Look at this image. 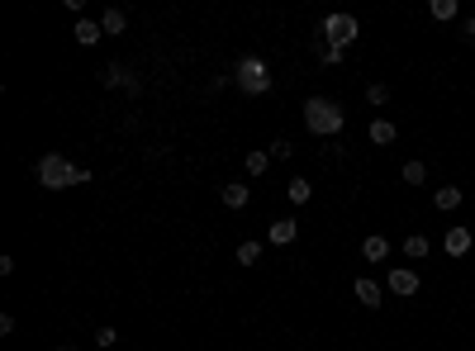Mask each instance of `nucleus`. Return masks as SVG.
<instances>
[{
  "label": "nucleus",
  "instance_id": "nucleus-9",
  "mask_svg": "<svg viewBox=\"0 0 475 351\" xmlns=\"http://www.w3.org/2000/svg\"><path fill=\"white\" fill-rule=\"evenodd\" d=\"M362 256H366V261H385V256H390V238H380V233H371V238L362 242Z\"/></svg>",
  "mask_w": 475,
  "mask_h": 351
},
{
  "label": "nucleus",
  "instance_id": "nucleus-20",
  "mask_svg": "<svg viewBox=\"0 0 475 351\" xmlns=\"http://www.w3.org/2000/svg\"><path fill=\"white\" fill-rule=\"evenodd\" d=\"M238 261H242V266H257V261H262V242H238Z\"/></svg>",
  "mask_w": 475,
  "mask_h": 351
},
{
  "label": "nucleus",
  "instance_id": "nucleus-6",
  "mask_svg": "<svg viewBox=\"0 0 475 351\" xmlns=\"http://www.w3.org/2000/svg\"><path fill=\"white\" fill-rule=\"evenodd\" d=\"M447 256H466L471 252V228H447Z\"/></svg>",
  "mask_w": 475,
  "mask_h": 351
},
{
  "label": "nucleus",
  "instance_id": "nucleus-22",
  "mask_svg": "<svg viewBox=\"0 0 475 351\" xmlns=\"http://www.w3.org/2000/svg\"><path fill=\"white\" fill-rule=\"evenodd\" d=\"M366 100H371V105H385V100H390V86H385V81H371V86H366Z\"/></svg>",
  "mask_w": 475,
  "mask_h": 351
},
{
  "label": "nucleus",
  "instance_id": "nucleus-5",
  "mask_svg": "<svg viewBox=\"0 0 475 351\" xmlns=\"http://www.w3.org/2000/svg\"><path fill=\"white\" fill-rule=\"evenodd\" d=\"M385 285H390V294H399V299H413V294H418V271H409V266H395Z\"/></svg>",
  "mask_w": 475,
  "mask_h": 351
},
{
  "label": "nucleus",
  "instance_id": "nucleus-27",
  "mask_svg": "<svg viewBox=\"0 0 475 351\" xmlns=\"http://www.w3.org/2000/svg\"><path fill=\"white\" fill-rule=\"evenodd\" d=\"M57 351H77V347H57Z\"/></svg>",
  "mask_w": 475,
  "mask_h": 351
},
{
  "label": "nucleus",
  "instance_id": "nucleus-13",
  "mask_svg": "<svg viewBox=\"0 0 475 351\" xmlns=\"http://www.w3.org/2000/svg\"><path fill=\"white\" fill-rule=\"evenodd\" d=\"M285 195H290V205H309V195H314V185H309L304 176H295V180L285 185Z\"/></svg>",
  "mask_w": 475,
  "mask_h": 351
},
{
  "label": "nucleus",
  "instance_id": "nucleus-19",
  "mask_svg": "<svg viewBox=\"0 0 475 351\" xmlns=\"http://www.w3.org/2000/svg\"><path fill=\"white\" fill-rule=\"evenodd\" d=\"M124 24H128L124 10H105V19H100V29L105 33H124Z\"/></svg>",
  "mask_w": 475,
  "mask_h": 351
},
{
  "label": "nucleus",
  "instance_id": "nucleus-14",
  "mask_svg": "<svg viewBox=\"0 0 475 351\" xmlns=\"http://www.w3.org/2000/svg\"><path fill=\"white\" fill-rule=\"evenodd\" d=\"M219 200L228 209H242V205H247V185H238V180H233V185H223V190H219Z\"/></svg>",
  "mask_w": 475,
  "mask_h": 351
},
{
  "label": "nucleus",
  "instance_id": "nucleus-24",
  "mask_svg": "<svg viewBox=\"0 0 475 351\" xmlns=\"http://www.w3.org/2000/svg\"><path fill=\"white\" fill-rule=\"evenodd\" d=\"M271 157H295V143H290V138H276V143H271Z\"/></svg>",
  "mask_w": 475,
  "mask_h": 351
},
{
  "label": "nucleus",
  "instance_id": "nucleus-4",
  "mask_svg": "<svg viewBox=\"0 0 475 351\" xmlns=\"http://www.w3.org/2000/svg\"><path fill=\"white\" fill-rule=\"evenodd\" d=\"M318 33L328 38L332 48H352V38L362 33V24H357V19H352V15H328V19H323V24H318Z\"/></svg>",
  "mask_w": 475,
  "mask_h": 351
},
{
  "label": "nucleus",
  "instance_id": "nucleus-12",
  "mask_svg": "<svg viewBox=\"0 0 475 351\" xmlns=\"http://www.w3.org/2000/svg\"><path fill=\"white\" fill-rule=\"evenodd\" d=\"M371 143L390 147V143H395V124H390V119H371Z\"/></svg>",
  "mask_w": 475,
  "mask_h": 351
},
{
  "label": "nucleus",
  "instance_id": "nucleus-15",
  "mask_svg": "<svg viewBox=\"0 0 475 351\" xmlns=\"http://www.w3.org/2000/svg\"><path fill=\"white\" fill-rule=\"evenodd\" d=\"M100 81H105V86H119V91H124V86H128V67H124V62H110L105 71H100Z\"/></svg>",
  "mask_w": 475,
  "mask_h": 351
},
{
  "label": "nucleus",
  "instance_id": "nucleus-26",
  "mask_svg": "<svg viewBox=\"0 0 475 351\" xmlns=\"http://www.w3.org/2000/svg\"><path fill=\"white\" fill-rule=\"evenodd\" d=\"M466 43H475V15L466 19Z\"/></svg>",
  "mask_w": 475,
  "mask_h": 351
},
{
  "label": "nucleus",
  "instance_id": "nucleus-2",
  "mask_svg": "<svg viewBox=\"0 0 475 351\" xmlns=\"http://www.w3.org/2000/svg\"><path fill=\"white\" fill-rule=\"evenodd\" d=\"M304 128L318 133V138H337V133H342V105H337V100H323V96L304 100Z\"/></svg>",
  "mask_w": 475,
  "mask_h": 351
},
{
  "label": "nucleus",
  "instance_id": "nucleus-18",
  "mask_svg": "<svg viewBox=\"0 0 475 351\" xmlns=\"http://www.w3.org/2000/svg\"><path fill=\"white\" fill-rule=\"evenodd\" d=\"M399 176H404L409 185H423V180H428V166H423V161H404V166H399Z\"/></svg>",
  "mask_w": 475,
  "mask_h": 351
},
{
  "label": "nucleus",
  "instance_id": "nucleus-21",
  "mask_svg": "<svg viewBox=\"0 0 475 351\" xmlns=\"http://www.w3.org/2000/svg\"><path fill=\"white\" fill-rule=\"evenodd\" d=\"M252 176H267V166H271V152H247V161H242Z\"/></svg>",
  "mask_w": 475,
  "mask_h": 351
},
{
  "label": "nucleus",
  "instance_id": "nucleus-10",
  "mask_svg": "<svg viewBox=\"0 0 475 351\" xmlns=\"http://www.w3.org/2000/svg\"><path fill=\"white\" fill-rule=\"evenodd\" d=\"M428 252H432V242H428L423 233H409V238H404V256H409V261H423Z\"/></svg>",
  "mask_w": 475,
  "mask_h": 351
},
{
  "label": "nucleus",
  "instance_id": "nucleus-16",
  "mask_svg": "<svg viewBox=\"0 0 475 351\" xmlns=\"http://www.w3.org/2000/svg\"><path fill=\"white\" fill-rule=\"evenodd\" d=\"M432 205L447 214V209H457V205H461V190H457V185H442V190H432Z\"/></svg>",
  "mask_w": 475,
  "mask_h": 351
},
{
  "label": "nucleus",
  "instance_id": "nucleus-3",
  "mask_svg": "<svg viewBox=\"0 0 475 351\" xmlns=\"http://www.w3.org/2000/svg\"><path fill=\"white\" fill-rule=\"evenodd\" d=\"M233 81H238V91H247V96H267L271 91V71H267L262 57H242L238 71H233Z\"/></svg>",
  "mask_w": 475,
  "mask_h": 351
},
{
  "label": "nucleus",
  "instance_id": "nucleus-25",
  "mask_svg": "<svg viewBox=\"0 0 475 351\" xmlns=\"http://www.w3.org/2000/svg\"><path fill=\"white\" fill-rule=\"evenodd\" d=\"M95 342H100V347H114L119 333H114V328H95Z\"/></svg>",
  "mask_w": 475,
  "mask_h": 351
},
{
  "label": "nucleus",
  "instance_id": "nucleus-23",
  "mask_svg": "<svg viewBox=\"0 0 475 351\" xmlns=\"http://www.w3.org/2000/svg\"><path fill=\"white\" fill-rule=\"evenodd\" d=\"M318 57H323L328 67H337L342 57H347V48H332V43H318Z\"/></svg>",
  "mask_w": 475,
  "mask_h": 351
},
{
  "label": "nucleus",
  "instance_id": "nucleus-11",
  "mask_svg": "<svg viewBox=\"0 0 475 351\" xmlns=\"http://www.w3.org/2000/svg\"><path fill=\"white\" fill-rule=\"evenodd\" d=\"M357 299H362L366 309H380V285L371 280V275H362V280H357Z\"/></svg>",
  "mask_w": 475,
  "mask_h": 351
},
{
  "label": "nucleus",
  "instance_id": "nucleus-17",
  "mask_svg": "<svg viewBox=\"0 0 475 351\" xmlns=\"http://www.w3.org/2000/svg\"><path fill=\"white\" fill-rule=\"evenodd\" d=\"M428 15L447 24V19H457V15H461V5H457V0H432V5H428Z\"/></svg>",
  "mask_w": 475,
  "mask_h": 351
},
{
  "label": "nucleus",
  "instance_id": "nucleus-1",
  "mask_svg": "<svg viewBox=\"0 0 475 351\" xmlns=\"http://www.w3.org/2000/svg\"><path fill=\"white\" fill-rule=\"evenodd\" d=\"M81 180H91V171H86V166H72L62 152L38 157V185H43V190H67V185H81Z\"/></svg>",
  "mask_w": 475,
  "mask_h": 351
},
{
  "label": "nucleus",
  "instance_id": "nucleus-7",
  "mask_svg": "<svg viewBox=\"0 0 475 351\" xmlns=\"http://www.w3.org/2000/svg\"><path fill=\"white\" fill-rule=\"evenodd\" d=\"M100 24H95V19H77V29H72V38H77L81 48H95V43H100Z\"/></svg>",
  "mask_w": 475,
  "mask_h": 351
},
{
  "label": "nucleus",
  "instance_id": "nucleus-8",
  "mask_svg": "<svg viewBox=\"0 0 475 351\" xmlns=\"http://www.w3.org/2000/svg\"><path fill=\"white\" fill-rule=\"evenodd\" d=\"M295 233H300V224H295V219H276L267 238L276 242V247H290V242H295Z\"/></svg>",
  "mask_w": 475,
  "mask_h": 351
}]
</instances>
